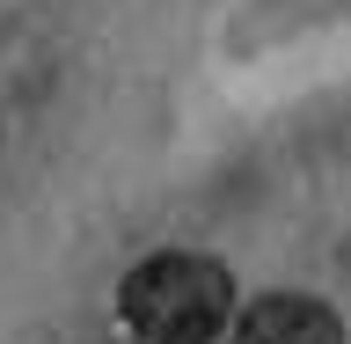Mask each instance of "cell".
<instances>
[{"label":"cell","instance_id":"1","mask_svg":"<svg viewBox=\"0 0 351 344\" xmlns=\"http://www.w3.org/2000/svg\"><path fill=\"white\" fill-rule=\"evenodd\" d=\"M117 315H125V330L139 344H213L234 323V279L213 257L169 249V257H147L125 279Z\"/></svg>","mask_w":351,"mask_h":344},{"label":"cell","instance_id":"2","mask_svg":"<svg viewBox=\"0 0 351 344\" xmlns=\"http://www.w3.org/2000/svg\"><path fill=\"white\" fill-rule=\"evenodd\" d=\"M234 344H344V323L322 301L300 293H263L256 308L234 315Z\"/></svg>","mask_w":351,"mask_h":344}]
</instances>
